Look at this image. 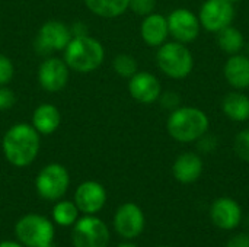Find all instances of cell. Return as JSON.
Returning <instances> with one entry per match:
<instances>
[{
    "instance_id": "cell-20",
    "label": "cell",
    "mask_w": 249,
    "mask_h": 247,
    "mask_svg": "<svg viewBox=\"0 0 249 247\" xmlns=\"http://www.w3.org/2000/svg\"><path fill=\"white\" fill-rule=\"evenodd\" d=\"M223 114L235 122H245L249 119V98L238 92L228 93L222 100Z\"/></svg>"
},
{
    "instance_id": "cell-27",
    "label": "cell",
    "mask_w": 249,
    "mask_h": 247,
    "mask_svg": "<svg viewBox=\"0 0 249 247\" xmlns=\"http://www.w3.org/2000/svg\"><path fill=\"white\" fill-rule=\"evenodd\" d=\"M15 74L13 63L9 57L0 54V86H6Z\"/></svg>"
},
{
    "instance_id": "cell-22",
    "label": "cell",
    "mask_w": 249,
    "mask_h": 247,
    "mask_svg": "<svg viewBox=\"0 0 249 247\" xmlns=\"http://www.w3.org/2000/svg\"><path fill=\"white\" fill-rule=\"evenodd\" d=\"M217 44L223 52L233 55L242 51V48L245 47V39L242 32L231 25L217 32Z\"/></svg>"
},
{
    "instance_id": "cell-34",
    "label": "cell",
    "mask_w": 249,
    "mask_h": 247,
    "mask_svg": "<svg viewBox=\"0 0 249 247\" xmlns=\"http://www.w3.org/2000/svg\"><path fill=\"white\" fill-rule=\"evenodd\" d=\"M226 1H229V3H232V4H235V3H238L239 0H226Z\"/></svg>"
},
{
    "instance_id": "cell-4",
    "label": "cell",
    "mask_w": 249,
    "mask_h": 247,
    "mask_svg": "<svg viewBox=\"0 0 249 247\" xmlns=\"http://www.w3.org/2000/svg\"><path fill=\"white\" fill-rule=\"evenodd\" d=\"M159 68L171 79H185L194 67V57L185 44L172 41L159 47L156 54Z\"/></svg>"
},
{
    "instance_id": "cell-8",
    "label": "cell",
    "mask_w": 249,
    "mask_h": 247,
    "mask_svg": "<svg viewBox=\"0 0 249 247\" xmlns=\"http://www.w3.org/2000/svg\"><path fill=\"white\" fill-rule=\"evenodd\" d=\"M73 38L71 29L60 20L45 22L35 39L36 51L41 54H50L54 51H64L70 39Z\"/></svg>"
},
{
    "instance_id": "cell-16",
    "label": "cell",
    "mask_w": 249,
    "mask_h": 247,
    "mask_svg": "<svg viewBox=\"0 0 249 247\" xmlns=\"http://www.w3.org/2000/svg\"><path fill=\"white\" fill-rule=\"evenodd\" d=\"M204 169L203 160L198 154L196 153H182L177 157L172 166V173L174 178L182 183V185H190L198 181Z\"/></svg>"
},
{
    "instance_id": "cell-7",
    "label": "cell",
    "mask_w": 249,
    "mask_h": 247,
    "mask_svg": "<svg viewBox=\"0 0 249 247\" xmlns=\"http://www.w3.org/2000/svg\"><path fill=\"white\" fill-rule=\"evenodd\" d=\"M108 226L95 215H85L74 223L71 242L74 247H108L109 245Z\"/></svg>"
},
{
    "instance_id": "cell-3",
    "label": "cell",
    "mask_w": 249,
    "mask_h": 247,
    "mask_svg": "<svg viewBox=\"0 0 249 247\" xmlns=\"http://www.w3.org/2000/svg\"><path fill=\"white\" fill-rule=\"evenodd\" d=\"M105 58V49L102 44L83 33L74 35L64 48V61L70 70L77 73H90L96 70Z\"/></svg>"
},
{
    "instance_id": "cell-14",
    "label": "cell",
    "mask_w": 249,
    "mask_h": 247,
    "mask_svg": "<svg viewBox=\"0 0 249 247\" xmlns=\"http://www.w3.org/2000/svg\"><path fill=\"white\" fill-rule=\"evenodd\" d=\"M210 218L212 223L225 231H231L238 229L242 221V208L241 205L228 197L217 198L210 207Z\"/></svg>"
},
{
    "instance_id": "cell-31",
    "label": "cell",
    "mask_w": 249,
    "mask_h": 247,
    "mask_svg": "<svg viewBox=\"0 0 249 247\" xmlns=\"http://www.w3.org/2000/svg\"><path fill=\"white\" fill-rule=\"evenodd\" d=\"M226 247H249V234L248 233H238L235 236H232Z\"/></svg>"
},
{
    "instance_id": "cell-29",
    "label": "cell",
    "mask_w": 249,
    "mask_h": 247,
    "mask_svg": "<svg viewBox=\"0 0 249 247\" xmlns=\"http://www.w3.org/2000/svg\"><path fill=\"white\" fill-rule=\"evenodd\" d=\"M159 99H160L162 106L166 108V109H172L174 111V109L181 106V99H179L178 93H175V92H166V93L160 95Z\"/></svg>"
},
{
    "instance_id": "cell-23",
    "label": "cell",
    "mask_w": 249,
    "mask_h": 247,
    "mask_svg": "<svg viewBox=\"0 0 249 247\" xmlns=\"http://www.w3.org/2000/svg\"><path fill=\"white\" fill-rule=\"evenodd\" d=\"M79 208L74 204V201H58L53 207V220L55 224L61 227L74 226V223L79 220Z\"/></svg>"
},
{
    "instance_id": "cell-9",
    "label": "cell",
    "mask_w": 249,
    "mask_h": 247,
    "mask_svg": "<svg viewBox=\"0 0 249 247\" xmlns=\"http://www.w3.org/2000/svg\"><path fill=\"white\" fill-rule=\"evenodd\" d=\"M198 19L209 32H219L231 26L235 19V7L226 0H206L200 9Z\"/></svg>"
},
{
    "instance_id": "cell-21",
    "label": "cell",
    "mask_w": 249,
    "mask_h": 247,
    "mask_svg": "<svg viewBox=\"0 0 249 247\" xmlns=\"http://www.w3.org/2000/svg\"><path fill=\"white\" fill-rule=\"evenodd\" d=\"M85 4L96 16L112 19L128 9L130 0H85Z\"/></svg>"
},
{
    "instance_id": "cell-17",
    "label": "cell",
    "mask_w": 249,
    "mask_h": 247,
    "mask_svg": "<svg viewBox=\"0 0 249 247\" xmlns=\"http://www.w3.org/2000/svg\"><path fill=\"white\" fill-rule=\"evenodd\" d=\"M140 35L143 41L149 47H160L166 42L169 36V28H168V19L160 13H150L144 16L142 26H140Z\"/></svg>"
},
{
    "instance_id": "cell-5",
    "label": "cell",
    "mask_w": 249,
    "mask_h": 247,
    "mask_svg": "<svg viewBox=\"0 0 249 247\" xmlns=\"http://www.w3.org/2000/svg\"><path fill=\"white\" fill-rule=\"evenodd\" d=\"M15 234L25 247H44L54 240L53 223L41 214H26L18 220Z\"/></svg>"
},
{
    "instance_id": "cell-15",
    "label": "cell",
    "mask_w": 249,
    "mask_h": 247,
    "mask_svg": "<svg viewBox=\"0 0 249 247\" xmlns=\"http://www.w3.org/2000/svg\"><path fill=\"white\" fill-rule=\"evenodd\" d=\"M128 92L137 102L149 105L159 100L162 95V86L155 74L149 71H137L133 77H130Z\"/></svg>"
},
{
    "instance_id": "cell-18",
    "label": "cell",
    "mask_w": 249,
    "mask_h": 247,
    "mask_svg": "<svg viewBox=\"0 0 249 247\" xmlns=\"http://www.w3.org/2000/svg\"><path fill=\"white\" fill-rule=\"evenodd\" d=\"M223 74L228 83L236 89L244 90L249 87V57L244 54H233L228 58L223 67Z\"/></svg>"
},
{
    "instance_id": "cell-26",
    "label": "cell",
    "mask_w": 249,
    "mask_h": 247,
    "mask_svg": "<svg viewBox=\"0 0 249 247\" xmlns=\"http://www.w3.org/2000/svg\"><path fill=\"white\" fill-rule=\"evenodd\" d=\"M156 0H130L128 9H131L139 16H147L155 12Z\"/></svg>"
},
{
    "instance_id": "cell-28",
    "label": "cell",
    "mask_w": 249,
    "mask_h": 247,
    "mask_svg": "<svg viewBox=\"0 0 249 247\" xmlns=\"http://www.w3.org/2000/svg\"><path fill=\"white\" fill-rule=\"evenodd\" d=\"M15 102H16L15 93L6 86H0V111L10 109L15 105Z\"/></svg>"
},
{
    "instance_id": "cell-36",
    "label": "cell",
    "mask_w": 249,
    "mask_h": 247,
    "mask_svg": "<svg viewBox=\"0 0 249 247\" xmlns=\"http://www.w3.org/2000/svg\"><path fill=\"white\" fill-rule=\"evenodd\" d=\"M160 247H169V246H160Z\"/></svg>"
},
{
    "instance_id": "cell-33",
    "label": "cell",
    "mask_w": 249,
    "mask_h": 247,
    "mask_svg": "<svg viewBox=\"0 0 249 247\" xmlns=\"http://www.w3.org/2000/svg\"><path fill=\"white\" fill-rule=\"evenodd\" d=\"M117 247H139V246H136V245H133V243H121V245H118Z\"/></svg>"
},
{
    "instance_id": "cell-13",
    "label": "cell",
    "mask_w": 249,
    "mask_h": 247,
    "mask_svg": "<svg viewBox=\"0 0 249 247\" xmlns=\"http://www.w3.org/2000/svg\"><path fill=\"white\" fill-rule=\"evenodd\" d=\"M107 202L105 188L95 181H86L80 183L74 192V204L85 215H95Z\"/></svg>"
},
{
    "instance_id": "cell-35",
    "label": "cell",
    "mask_w": 249,
    "mask_h": 247,
    "mask_svg": "<svg viewBox=\"0 0 249 247\" xmlns=\"http://www.w3.org/2000/svg\"><path fill=\"white\" fill-rule=\"evenodd\" d=\"M44 247H55V246H54V245L51 243V245H48V246H44Z\"/></svg>"
},
{
    "instance_id": "cell-24",
    "label": "cell",
    "mask_w": 249,
    "mask_h": 247,
    "mask_svg": "<svg viewBox=\"0 0 249 247\" xmlns=\"http://www.w3.org/2000/svg\"><path fill=\"white\" fill-rule=\"evenodd\" d=\"M112 67L118 76L127 77V79L133 77L139 71L137 70V61L130 54H118L112 61Z\"/></svg>"
},
{
    "instance_id": "cell-10",
    "label": "cell",
    "mask_w": 249,
    "mask_h": 247,
    "mask_svg": "<svg viewBox=\"0 0 249 247\" xmlns=\"http://www.w3.org/2000/svg\"><path fill=\"white\" fill-rule=\"evenodd\" d=\"M144 226V213L134 202H125L120 205L114 214V229L123 239L131 240L139 237L143 233Z\"/></svg>"
},
{
    "instance_id": "cell-12",
    "label": "cell",
    "mask_w": 249,
    "mask_h": 247,
    "mask_svg": "<svg viewBox=\"0 0 249 247\" xmlns=\"http://www.w3.org/2000/svg\"><path fill=\"white\" fill-rule=\"evenodd\" d=\"M70 76V68L64 60L50 57L44 60L38 68L39 86L47 92H60L66 87Z\"/></svg>"
},
{
    "instance_id": "cell-1",
    "label": "cell",
    "mask_w": 249,
    "mask_h": 247,
    "mask_svg": "<svg viewBox=\"0 0 249 247\" xmlns=\"http://www.w3.org/2000/svg\"><path fill=\"white\" fill-rule=\"evenodd\" d=\"M41 147L39 132L29 124H16L3 135L1 148L6 160L15 167L29 166Z\"/></svg>"
},
{
    "instance_id": "cell-19",
    "label": "cell",
    "mask_w": 249,
    "mask_h": 247,
    "mask_svg": "<svg viewBox=\"0 0 249 247\" xmlns=\"http://www.w3.org/2000/svg\"><path fill=\"white\" fill-rule=\"evenodd\" d=\"M61 122V114L53 103H41L32 115V127L44 135H50L57 131Z\"/></svg>"
},
{
    "instance_id": "cell-32",
    "label": "cell",
    "mask_w": 249,
    "mask_h": 247,
    "mask_svg": "<svg viewBox=\"0 0 249 247\" xmlns=\"http://www.w3.org/2000/svg\"><path fill=\"white\" fill-rule=\"evenodd\" d=\"M0 247H25L22 243L19 242H12V240H4V242H0Z\"/></svg>"
},
{
    "instance_id": "cell-6",
    "label": "cell",
    "mask_w": 249,
    "mask_h": 247,
    "mask_svg": "<svg viewBox=\"0 0 249 247\" xmlns=\"http://www.w3.org/2000/svg\"><path fill=\"white\" fill-rule=\"evenodd\" d=\"M70 185V175L63 165L50 163L42 167L35 179V189L38 195L47 201L61 199Z\"/></svg>"
},
{
    "instance_id": "cell-2",
    "label": "cell",
    "mask_w": 249,
    "mask_h": 247,
    "mask_svg": "<svg viewBox=\"0 0 249 247\" xmlns=\"http://www.w3.org/2000/svg\"><path fill=\"white\" fill-rule=\"evenodd\" d=\"M210 127L209 116L196 106H179L168 118V134L178 143H193L203 137Z\"/></svg>"
},
{
    "instance_id": "cell-30",
    "label": "cell",
    "mask_w": 249,
    "mask_h": 247,
    "mask_svg": "<svg viewBox=\"0 0 249 247\" xmlns=\"http://www.w3.org/2000/svg\"><path fill=\"white\" fill-rule=\"evenodd\" d=\"M197 141H198V150L203 153H212L217 147V138L213 135H209L207 132L203 137H200Z\"/></svg>"
},
{
    "instance_id": "cell-11",
    "label": "cell",
    "mask_w": 249,
    "mask_h": 247,
    "mask_svg": "<svg viewBox=\"0 0 249 247\" xmlns=\"http://www.w3.org/2000/svg\"><path fill=\"white\" fill-rule=\"evenodd\" d=\"M168 19V28L169 35L182 44H188L197 39L200 33V19L197 15H194L190 9H175L169 13Z\"/></svg>"
},
{
    "instance_id": "cell-25",
    "label": "cell",
    "mask_w": 249,
    "mask_h": 247,
    "mask_svg": "<svg viewBox=\"0 0 249 247\" xmlns=\"http://www.w3.org/2000/svg\"><path fill=\"white\" fill-rule=\"evenodd\" d=\"M233 148H235L236 156L241 160L249 163V128L248 130H242L236 134Z\"/></svg>"
}]
</instances>
